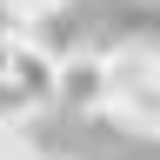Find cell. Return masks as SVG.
Wrapping results in <instances>:
<instances>
[{"mask_svg": "<svg viewBox=\"0 0 160 160\" xmlns=\"http://www.w3.org/2000/svg\"><path fill=\"white\" fill-rule=\"evenodd\" d=\"M113 53H87L73 47L67 60H60V107L73 113H113Z\"/></svg>", "mask_w": 160, "mask_h": 160, "instance_id": "cell-1", "label": "cell"}, {"mask_svg": "<svg viewBox=\"0 0 160 160\" xmlns=\"http://www.w3.org/2000/svg\"><path fill=\"white\" fill-rule=\"evenodd\" d=\"M60 60H67V53L47 47L40 33H13V67L7 73L20 80V93H27L33 107H53V100H60Z\"/></svg>", "mask_w": 160, "mask_h": 160, "instance_id": "cell-2", "label": "cell"}, {"mask_svg": "<svg viewBox=\"0 0 160 160\" xmlns=\"http://www.w3.org/2000/svg\"><path fill=\"white\" fill-rule=\"evenodd\" d=\"M20 113H33V100L20 93V80H13V73H0V127H13Z\"/></svg>", "mask_w": 160, "mask_h": 160, "instance_id": "cell-3", "label": "cell"}, {"mask_svg": "<svg viewBox=\"0 0 160 160\" xmlns=\"http://www.w3.org/2000/svg\"><path fill=\"white\" fill-rule=\"evenodd\" d=\"M0 160H40V147L27 140V127H20V120H13V127H0Z\"/></svg>", "mask_w": 160, "mask_h": 160, "instance_id": "cell-4", "label": "cell"}, {"mask_svg": "<svg viewBox=\"0 0 160 160\" xmlns=\"http://www.w3.org/2000/svg\"><path fill=\"white\" fill-rule=\"evenodd\" d=\"M40 7H67V0H40Z\"/></svg>", "mask_w": 160, "mask_h": 160, "instance_id": "cell-5", "label": "cell"}, {"mask_svg": "<svg viewBox=\"0 0 160 160\" xmlns=\"http://www.w3.org/2000/svg\"><path fill=\"white\" fill-rule=\"evenodd\" d=\"M40 160H67V153H40Z\"/></svg>", "mask_w": 160, "mask_h": 160, "instance_id": "cell-6", "label": "cell"}]
</instances>
